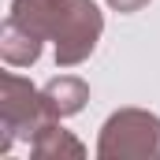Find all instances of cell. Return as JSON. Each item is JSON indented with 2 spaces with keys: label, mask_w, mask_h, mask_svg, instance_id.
Segmentation results:
<instances>
[{
  "label": "cell",
  "mask_w": 160,
  "mask_h": 160,
  "mask_svg": "<svg viewBox=\"0 0 160 160\" xmlns=\"http://www.w3.org/2000/svg\"><path fill=\"white\" fill-rule=\"evenodd\" d=\"M8 15L38 30L45 41H52L60 67L82 63L97 48L104 30V19L93 0H15Z\"/></svg>",
  "instance_id": "1"
},
{
  "label": "cell",
  "mask_w": 160,
  "mask_h": 160,
  "mask_svg": "<svg viewBox=\"0 0 160 160\" xmlns=\"http://www.w3.org/2000/svg\"><path fill=\"white\" fill-rule=\"evenodd\" d=\"M97 157H160V116L123 108L101 127Z\"/></svg>",
  "instance_id": "3"
},
{
  "label": "cell",
  "mask_w": 160,
  "mask_h": 160,
  "mask_svg": "<svg viewBox=\"0 0 160 160\" xmlns=\"http://www.w3.org/2000/svg\"><path fill=\"white\" fill-rule=\"evenodd\" d=\"M30 153H34V157H60V153L82 157L86 145H82L78 138H71V130H63L60 119H52V123H45V127L38 130V138L30 142Z\"/></svg>",
  "instance_id": "6"
},
{
  "label": "cell",
  "mask_w": 160,
  "mask_h": 160,
  "mask_svg": "<svg viewBox=\"0 0 160 160\" xmlns=\"http://www.w3.org/2000/svg\"><path fill=\"white\" fill-rule=\"evenodd\" d=\"M41 34L30 30L26 22H19L15 15L4 19V30H0V56L8 67H30L34 60L41 56Z\"/></svg>",
  "instance_id": "4"
},
{
  "label": "cell",
  "mask_w": 160,
  "mask_h": 160,
  "mask_svg": "<svg viewBox=\"0 0 160 160\" xmlns=\"http://www.w3.org/2000/svg\"><path fill=\"white\" fill-rule=\"evenodd\" d=\"M41 101H45V108H48L52 119H63V116L82 112V104L89 101V86L78 75H60V78L41 86Z\"/></svg>",
  "instance_id": "5"
},
{
  "label": "cell",
  "mask_w": 160,
  "mask_h": 160,
  "mask_svg": "<svg viewBox=\"0 0 160 160\" xmlns=\"http://www.w3.org/2000/svg\"><path fill=\"white\" fill-rule=\"evenodd\" d=\"M108 4H112L116 11H123V15H130V11H142L149 0H108Z\"/></svg>",
  "instance_id": "7"
},
{
  "label": "cell",
  "mask_w": 160,
  "mask_h": 160,
  "mask_svg": "<svg viewBox=\"0 0 160 160\" xmlns=\"http://www.w3.org/2000/svg\"><path fill=\"white\" fill-rule=\"evenodd\" d=\"M45 123H52V116H48V108L41 101V89H34L15 71H4L0 75V130H4L0 153H8L19 138L34 142Z\"/></svg>",
  "instance_id": "2"
}]
</instances>
